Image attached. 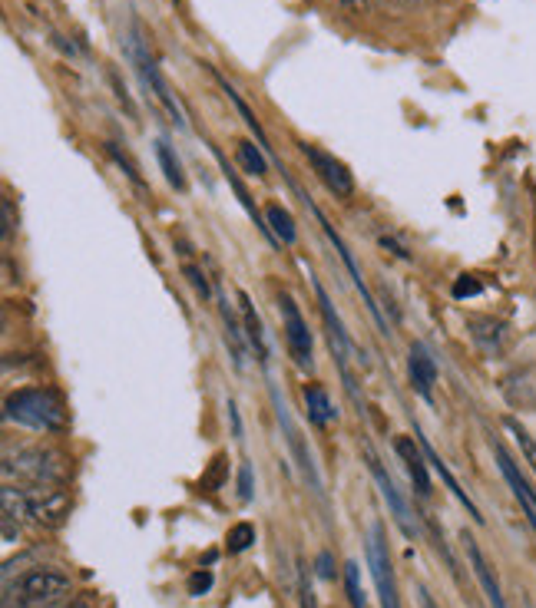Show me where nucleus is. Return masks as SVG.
<instances>
[{
	"instance_id": "obj_1",
	"label": "nucleus",
	"mask_w": 536,
	"mask_h": 608,
	"mask_svg": "<svg viewBox=\"0 0 536 608\" xmlns=\"http://www.w3.org/2000/svg\"><path fill=\"white\" fill-rule=\"evenodd\" d=\"M4 417L34 433H60L67 427V407H63L57 390L50 387H27L10 394L4 404Z\"/></svg>"
},
{
	"instance_id": "obj_2",
	"label": "nucleus",
	"mask_w": 536,
	"mask_h": 608,
	"mask_svg": "<svg viewBox=\"0 0 536 608\" xmlns=\"http://www.w3.org/2000/svg\"><path fill=\"white\" fill-rule=\"evenodd\" d=\"M70 592V579L57 569H30L4 582V608H53Z\"/></svg>"
},
{
	"instance_id": "obj_3",
	"label": "nucleus",
	"mask_w": 536,
	"mask_h": 608,
	"mask_svg": "<svg viewBox=\"0 0 536 608\" xmlns=\"http://www.w3.org/2000/svg\"><path fill=\"white\" fill-rule=\"evenodd\" d=\"M24 476L30 486H60L63 476H67V466L53 450H44V447H30V450H20L17 460L7 453V463H4V476Z\"/></svg>"
},
{
	"instance_id": "obj_4",
	"label": "nucleus",
	"mask_w": 536,
	"mask_h": 608,
	"mask_svg": "<svg viewBox=\"0 0 536 608\" xmlns=\"http://www.w3.org/2000/svg\"><path fill=\"white\" fill-rule=\"evenodd\" d=\"M368 566H371V575H374V585H378L381 608H401L398 582H394V569H391V556H388V542H384V529L378 523L371 526Z\"/></svg>"
},
{
	"instance_id": "obj_5",
	"label": "nucleus",
	"mask_w": 536,
	"mask_h": 608,
	"mask_svg": "<svg viewBox=\"0 0 536 608\" xmlns=\"http://www.w3.org/2000/svg\"><path fill=\"white\" fill-rule=\"evenodd\" d=\"M302 152H305V159H308V166H312V172L321 179V186L335 195V199H351V195H355V179H351V172H348L345 162L335 159L325 149L308 146V143H302Z\"/></svg>"
},
{
	"instance_id": "obj_6",
	"label": "nucleus",
	"mask_w": 536,
	"mask_h": 608,
	"mask_svg": "<svg viewBox=\"0 0 536 608\" xmlns=\"http://www.w3.org/2000/svg\"><path fill=\"white\" fill-rule=\"evenodd\" d=\"M27 493V516L34 519L37 526H60L63 519L70 516V496L63 486H30Z\"/></svg>"
},
{
	"instance_id": "obj_7",
	"label": "nucleus",
	"mask_w": 536,
	"mask_h": 608,
	"mask_svg": "<svg viewBox=\"0 0 536 608\" xmlns=\"http://www.w3.org/2000/svg\"><path fill=\"white\" fill-rule=\"evenodd\" d=\"M278 304H282L288 354H292V361L302 367V371H308V367H312V331H308L302 311H298V304H295L292 295H288V291H282V295H278Z\"/></svg>"
},
{
	"instance_id": "obj_8",
	"label": "nucleus",
	"mask_w": 536,
	"mask_h": 608,
	"mask_svg": "<svg viewBox=\"0 0 536 608\" xmlns=\"http://www.w3.org/2000/svg\"><path fill=\"white\" fill-rule=\"evenodd\" d=\"M364 456H368V470H371V476H374V483H378V490H381V496H384V503H388V509H391L394 523L401 526V532H404L407 539H414V536H417V526H414V519H411V509H407V499L401 496L398 486H394L391 476L384 473V466H381L378 456H374L368 447H364Z\"/></svg>"
},
{
	"instance_id": "obj_9",
	"label": "nucleus",
	"mask_w": 536,
	"mask_h": 608,
	"mask_svg": "<svg viewBox=\"0 0 536 608\" xmlns=\"http://www.w3.org/2000/svg\"><path fill=\"white\" fill-rule=\"evenodd\" d=\"M490 447H493V456H497V466H500L503 480H507V486H510V490H513V499H517V503H520L523 516H527V523H530V526H533V532H536V493L530 490V483H527V480H523V476H520L517 463L510 460V453L503 450L497 440H493Z\"/></svg>"
},
{
	"instance_id": "obj_10",
	"label": "nucleus",
	"mask_w": 536,
	"mask_h": 608,
	"mask_svg": "<svg viewBox=\"0 0 536 608\" xmlns=\"http://www.w3.org/2000/svg\"><path fill=\"white\" fill-rule=\"evenodd\" d=\"M460 539H464V549H467L470 569H474V575H477L480 589H484V595H487L490 608H510V605H507V599H503V592H500V582H497V575H493L490 562L484 559V552H480V546H477V539L470 536L467 529H464V536H460Z\"/></svg>"
},
{
	"instance_id": "obj_11",
	"label": "nucleus",
	"mask_w": 536,
	"mask_h": 608,
	"mask_svg": "<svg viewBox=\"0 0 536 608\" xmlns=\"http://www.w3.org/2000/svg\"><path fill=\"white\" fill-rule=\"evenodd\" d=\"M272 397H275V414H278V423H282V430H285L288 447H292V453H295L298 466H302L305 480H312V490H315V493H321L318 470H315V463H312V453H308V447L302 443V433H298V427L292 423V414H288V407L282 404V400H278V394H272Z\"/></svg>"
},
{
	"instance_id": "obj_12",
	"label": "nucleus",
	"mask_w": 536,
	"mask_h": 608,
	"mask_svg": "<svg viewBox=\"0 0 536 608\" xmlns=\"http://www.w3.org/2000/svg\"><path fill=\"white\" fill-rule=\"evenodd\" d=\"M394 450H398L401 456V463H404V470L407 476H411V483H414V490L417 496H431V476H427V456L421 450V443H417V437H398V443H394Z\"/></svg>"
},
{
	"instance_id": "obj_13",
	"label": "nucleus",
	"mask_w": 536,
	"mask_h": 608,
	"mask_svg": "<svg viewBox=\"0 0 536 608\" xmlns=\"http://www.w3.org/2000/svg\"><path fill=\"white\" fill-rule=\"evenodd\" d=\"M407 374H411V387L424 400H434V384H437V364L431 351L424 344H411V357H407Z\"/></svg>"
},
{
	"instance_id": "obj_14",
	"label": "nucleus",
	"mask_w": 536,
	"mask_h": 608,
	"mask_svg": "<svg viewBox=\"0 0 536 608\" xmlns=\"http://www.w3.org/2000/svg\"><path fill=\"white\" fill-rule=\"evenodd\" d=\"M414 437H417V443H421L424 456H427V460H431V466H434V470H437V476H441V480L447 483V490L457 496V503L464 506L470 516H474V523H484V516H480V509L474 506V499H470V496H467L464 490H460V483L454 480V473H450V470H447V463L441 460V456L434 453V447H431V443H427V437H424V433H421V430H414Z\"/></svg>"
},
{
	"instance_id": "obj_15",
	"label": "nucleus",
	"mask_w": 536,
	"mask_h": 608,
	"mask_svg": "<svg viewBox=\"0 0 536 608\" xmlns=\"http://www.w3.org/2000/svg\"><path fill=\"white\" fill-rule=\"evenodd\" d=\"M216 159H219V166H222V176H225V182H229V186H232V192H235V195H239L242 209H245V212H249V219H252L255 225H259V228H262V235L268 238V242H272V245H278V238L272 235V228H268V225L262 222V212H259V209H255V202H252V195H249V189H245V186H242V182H239V176H235V169L229 166V162H225V156H222V152H219V149H216Z\"/></svg>"
},
{
	"instance_id": "obj_16",
	"label": "nucleus",
	"mask_w": 536,
	"mask_h": 608,
	"mask_svg": "<svg viewBox=\"0 0 536 608\" xmlns=\"http://www.w3.org/2000/svg\"><path fill=\"white\" fill-rule=\"evenodd\" d=\"M302 397H305L308 417H312V423H318V427H328L331 420H338V410H335V404H331L328 390L321 384H305Z\"/></svg>"
},
{
	"instance_id": "obj_17",
	"label": "nucleus",
	"mask_w": 536,
	"mask_h": 608,
	"mask_svg": "<svg viewBox=\"0 0 536 608\" xmlns=\"http://www.w3.org/2000/svg\"><path fill=\"white\" fill-rule=\"evenodd\" d=\"M239 304H242V318H245V341L255 347V357H259V361H265L268 347H265L262 321H259V314H255L252 301H249V295H245V291H239Z\"/></svg>"
},
{
	"instance_id": "obj_18",
	"label": "nucleus",
	"mask_w": 536,
	"mask_h": 608,
	"mask_svg": "<svg viewBox=\"0 0 536 608\" xmlns=\"http://www.w3.org/2000/svg\"><path fill=\"white\" fill-rule=\"evenodd\" d=\"M265 222H268V228H272V235L278 238V242H285V245H295L298 242V228H295L292 212L282 209V205H268V209H265Z\"/></svg>"
},
{
	"instance_id": "obj_19",
	"label": "nucleus",
	"mask_w": 536,
	"mask_h": 608,
	"mask_svg": "<svg viewBox=\"0 0 536 608\" xmlns=\"http://www.w3.org/2000/svg\"><path fill=\"white\" fill-rule=\"evenodd\" d=\"M470 334L477 344H484L487 351H497L503 341V324L493 318H470Z\"/></svg>"
},
{
	"instance_id": "obj_20",
	"label": "nucleus",
	"mask_w": 536,
	"mask_h": 608,
	"mask_svg": "<svg viewBox=\"0 0 536 608\" xmlns=\"http://www.w3.org/2000/svg\"><path fill=\"white\" fill-rule=\"evenodd\" d=\"M156 159H159V169H163V176L169 179V186L173 189H186V176H182V169H179V159L173 156V149H169L166 139H159L156 143Z\"/></svg>"
},
{
	"instance_id": "obj_21",
	"label": "nucleus",
	"mask_w": 536,
	"mask_h": 608,
	"mask_svg": "<svg viewBox=\"0 0 536 608\" xmlns=\"http://www.w3.org/2000/svg\"><path fill=\"white\" fill-rule=\"evenodd\" d=\"M235 156H239V166L249 172V176H268V162L262 156V149L252 143V139H242L239 149H235Z\"/></svg>"
},
{
	"instance_id": "obj_22",
	"label": "nucleus",
	"mask_w": 536,
	"mask_h": 608,
	"mask_svg": "<svg viewBox=\"0 0 536 608\" xmlns=\"http://www.w3.org/2000/svg\"><path fill=\"white\" fill-rule=\"evenodd\" d=\"M255 536H259V532H255L252 523H235V526L229 529V536H225V549H229L232 556H239V552H245V549L255 546Z\"/></svg>"
},
{
	"instance_id": "obj_23",
	"label": "nucleus",
	"mask_w": 536,
	"mask_h": 608,
	"mask_svg": "<svg viewBox=\"0 0 536 608\" xmlns=\"http://www.w3.org/2000/svg\"><path fill=\"white\" fill-rule=\"evenodd\" d=\"M216 80L222 83V90H225V93H229V100L235 103V110H239V113H242V119H245V126H249V129H252V133H255V136H259V143L265 146V133H262V126H259V119H255V116H252V110H249V103H245V100H242V96H239V93H235V90H232V86H229V83H225V80H222V76H219V73H216Z\"/></svg>"
},
{
	"instance_id": "obj_24",
	"label": "nucleus",
	"mask_w": 536,
	"mask_h": 608,
	"mask_svg": "<svg viewBox=\"0 0 536 608\" xmlns=\"http://www.w3.org/2000/svg\"><path fill=\"white\" fill-rule=\"evenodd\" d=\"M507 430L513 433V440H517V447H520V453H523V460L530 463V470L536 473V440L530 437L527 430L520 427L517 420H507Z\"/></svg>"
},
{
	"instance_id": "obj_25",
	"label": "nucleus",
	"mask_w": 536,
	"mask_h": 608,
	"mask_svg": "<svg viewBox=\"0 0 536 608\" xmlns=\"http://www.w3.org/2000/svg\"><path fill=\"white\" fill-rule=\"evenodd\" d=\"M345 585H348V599L355 608H368V599H364V589H361V572H358V562H345Z\"/></svg>"
},
{
	"instance_id": "obj_26",
	"label": "nucleus",
	"mask_w": 536,
	"mask_h": 608,
	"mask_svg": "<svg viewBox=\"0 0 536 608\" xmlns=\"http://www.w3.org/2000/svg\"><path fill=\"white\" fill-rule=\"evenodd\" d=\"M480 291H484V285L477 281V275H460V278L454 281V298H457V301L477 298Z\"/></svg>"
},
{
	"instance_id": "obj_27",
	"label": "nucleus",
	"mask_w": 536,
	"mask_h": 608,
	"mask_svg": "<svg viewBox=\"0 0 536 608\" xmlns=\"http://www.w3.org/2000/svg\"><path fill=\"white\" fill-rule=\"evenodd\" d=\"M222 480H225V456H216V463H212L209 476H202V480H199V490L216 493L219 486H222Z\"/></svg>"
},
{
	"instance_id": "obj_28",
	"label": "nucleus",
	"mask_w": 536,
	"mask_h": 608,
	"mask_svg": "<svg viewBox=\"0 0 536 608\" xmlns=\"http://www.w3.org/2000/svg\"><path fill=\"white\" fill-rule=\"evenodd\" d=\"M182 275L189 278V285L196 288V295H202V298H209V295H212V291H209V281H206V271H202V268L186 265V268H182Z\"/></svg>"
},
{
	"instance_id": "obj_29",
	"label": "nucleus",
	"mask_w": 536,
	"mask_h": 608,
	"mask_svg": "<svg viewBox=\"0 0 536 608\" xmlns=\"http://www.w3.org/2000/svg\"><path fill=\"white\" fill-rule=\"evenodd\" d=\"M212 572L209 569H199V572H192L189 575V595H206L212 589Z\"/></svg>"
},
{
	"instance_id": "obj_30",
	"label": "nucleus",
	"mask_w": 536,
	"mask_h": 608,
	"mask_svg": "<svg viewBox=\"0 0 536 608\" xmlns=\"http://www.w3.org/2000/svg\"><path fill=\"white\" fill-rule=\"evenodd\" d=\"M106 152H110V156L116 159V166H120V169L126 172V176H130V179L136 182V186H139V182H143V179H139V172H136V166H133V162L126 159L120 149H116V143H106Z\"/></svg>"
},
{
	"instance_id": "obj_31",
	"label": "nucleus",
	"mask_w": 536,
	"mask_h": 608,
	"mask_svg": "<svg viewBox=\"0 0 536 608\" xmlns=\"http://www.w3.org/2000/svg\"><path fill=\"white\" fill-rule=\"evenodd\" d=\"M239 496H242V503H249V499L255 496L252 466H249V463H242V466H239Z\"/></svg>"
},
{
	"instance_id": "obj_32",
	"label": "nucleus",
	"mask_w": 536,
	"mask_h": 608,
	"mask_svg": "<svg viewBox=\"0 0 536 608\" xmlns=\"http://www.w3.org/2000/svg\"><path fill=\"white\" fill-rule=\"evenodd\" d=\"M298 595H302V608H318L315 592H312V582H308V575H302V582H298Z\"/></svg>"
},
{
	"instance_id": "obj_33",
	"label": "nucleus",
	"mask_w": 536,
	"mask_h": 608,
	"mask_svg": "<svg viewBox=\"0 0 536 608\" xmlns=\"http://www.w3.org/2000/svg\"><path fill=\"white\" fill-rule=\"evenodd\" d=\"M318 575H321V579H335V562H331V552H321V556H318Z\"/></svg>"
},
{
	"instance_id": "obj_34",
	"label": "nucleus",
	"mask_w": 536,
	"mask_h": 608,
	"mask_svg": "<svg viewBox=\"0 0 536 608\" xmlns=\"http://www.w3.org/2000/svg\"><path fill=\"white\" fill-rule=\"evenodd\" d=\"M381 248H388V252H394L398 258H404V262H411V255H407L404 248H401L398 242H394V238H388V235H381Z\"/></svg>"
},
{
	"instance_id": "obj_35",
	"label": "nucleus",
	"mask_w": 536,
	"mask_h": 608,
	"mask_svg": "<svg viewBox=\"0 0 536 608\" xmlns=\"http://www.w3.org/2000/svg\"><path fill=\"white\" fill-rule=\"evenodd\" d=\"M14 232V209H10V202L4 199V238H10Z\"/></svg>"
},
{
	"instance_id": "obj_36",
	"label": "nucleus",
	"mask_w": 536,
	"mask_h": 608,
	"mask_svg": "<svg viewBox=\"0 0 536 608\" xmlns=\"http://www.w3.org/2000/svg\"><path fill=\"white\" fill-rule=\"evenodd\" d=\"M229 417H232V433H235V437L242 440V420H239V410H235V404H232V400H229Z\"/></svg>"
},
{
	"instance_id": "obj_37",
	"label": "nucleus",
	"mask_w": 536,
	"mask_h": 608,
	"mask_svg": "<svg viewBox=\"0 0 536 608\" xmlns=\"http://www.w3.org/2000/svg\"><path fill=\"white\" fill-rule=\"evenodd\" d=\"M421 608H437L431 595H427V589H421Z\"/></svg>"
},
{
	"instance_id": "obj_38",
	"label": "nucleus",
	"mask_w": 536,
	"mask_h": 608,
	"mask_svg": "<svg viewBox=\"0 0 536 608\" xmlns=\"http://www.w3.org/2000/svg\"><path fill=\"white\" fill-rule=\"evenodd\" d=\"M63 608H93V605H90V599H73L70 605H63Z\"/></svg>"
}]
</instances>
